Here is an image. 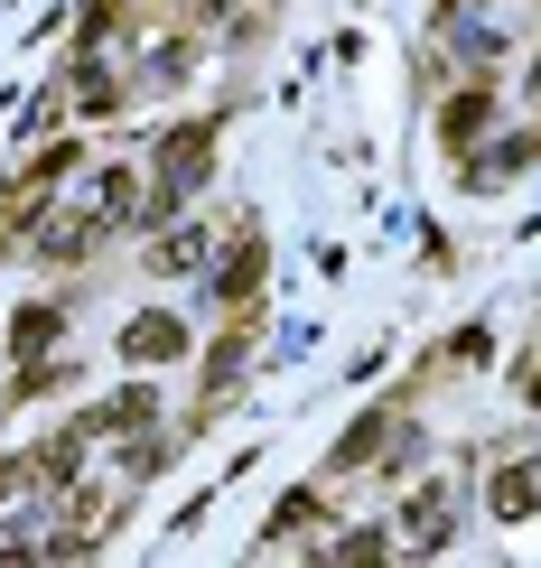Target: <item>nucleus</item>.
<instances>
[{
	"label": "nucleus",
	"mask_w": 541,
	"mask_h": 568,
	"mask_svg": "<svg viewBox=\"0 0 541 568\" xmlns=\"http://www.w3.org/2000/svg\"><path fill=\"white\" fill-rule=\"evenodd\" d=\"M485 122H495V93H458V103H449V140H458V150H467Z\"/></svg>",
	"instance_id": "nucleus-3"
},
{
	"label": "nucleus",
	"mask_w": 541,
	"mask_h": 568,
	"mask_svg": "<svg viewBox=\"0 0 541 568\" xmlns=\"http://www.w3.org/2000/svg\"><path fill=\"white\" fill-rule=\"evenodd\" d=\"M485 504H495L504 523L541 513V457H513V466H495V494H485Z\"/></svg>",
	"instance_id": "nucleus-1"
},
{
	"label": "nucleus",
	"mask_w": 541,
	"mask_h": 568,
	"mask_svg": "<svg viewBox=\"0 0 541 568\" xmlns=\"http://www.w3.org/2000/svg\"><path fill=\"white\" fill-rule=\"evenodd\" d=\"M159 262H169V271H197V262H206V233H169V243H159Z\"/></svg>",
	"instance_id": "nucleus-4"
},
{
	"label": "nucleus",
	"mask_w": 541,
	"mask_h": 568,
	"mask_svg": "<svg viewBox=\"0 0 541 568\" xmlns=\"http://www.w3.org/2000/svg\"><path fill=\"white\" fill-rule=\"evenodd\" d=\"M216 280H224V290H233V298H243V290H252V280H262V243H243V252H233V271H216Z\"/></svg>",
	"instance_id": "nucleus-5"
},
{
	"label": "nucleus",
	"mask_w": 541,
	"mask_h": 568,
	"mask_svg": "<svg viewBox=\"0 0 541 568\" xmlns=\"http://www.w3.org/2000/svg\"><path fill=\"white\" fill-rule=\"evenodd\" d=\"M178 345H187L178 317H131V326H122V364H169Z\"/></svg>",
	"instance_id": "nucleus-2"
}]
</instances>
